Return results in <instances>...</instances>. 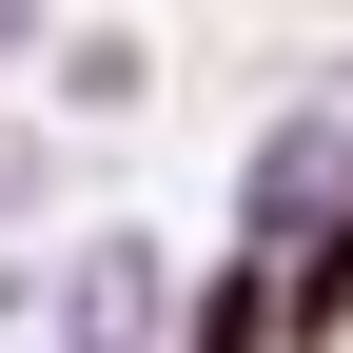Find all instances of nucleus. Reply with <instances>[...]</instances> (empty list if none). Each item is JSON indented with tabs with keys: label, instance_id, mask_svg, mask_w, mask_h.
I'll return each mask as SVG.
<instances>
[{
	"label": "nucleus",
	"instance_id": "obj_1",
	"mask_svg": "<svg viewBox=\"0 0 353 353\" xmlns=\"http://www.w3.org/2000/svg\"><path fill=\"white\" fill-rule=\"evenodd\" d=\"M59 353H176V255L157 236H79L59 255Z\"/></svg>",
	"mask_w": 353,
	"mask_h": 353
},
{
	"label": "nucleus",
	"instance_id": "obj_2",
	"mask_svg": "<svg viewBox=\"0 0 353 353\" xmlns=\"http://www.w3.org/2000/svg\"><path fill=\"white\" fill-rule=\"evenodd\" d=\"M334 216H353V138H334V118H294V138H255V176H236V236H255V255L334 236Z\"/></svg>",
	"mask_w": 353,
	"mask_h": 353
},
{
	"label": "nucleus",
	"instance_id": "obj_3",
	"mask_svg": "<svg viewBox=\"0 0 353 353\" xmlns=\"http://www.w3.org/2000/svg\"><path fill=\"white\" fill-rule=\"evenodd\" d=\"M176 353H294V255H255V236H236L196 294H176Z\"/></svg>",
	"mask_w": 353,
	"mask_h": 353
},
{
	"label": "nucleus",
	"instance_id": "obj_4",
	"mask_svg": "<svg viewBox=\"0 0 353 353\" xmlns=\"http://www.w3.org/2000/svg\"><path fill=\"white\" fill-rule=\"evenodd\" d=\"M20 39H39V0H0V59H20Z\"/></svg>",
	"mask_w": 353,
	"mask_h": 353
}]
</instances>
